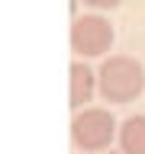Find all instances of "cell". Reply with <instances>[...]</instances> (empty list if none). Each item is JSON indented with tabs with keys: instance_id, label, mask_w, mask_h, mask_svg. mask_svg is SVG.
<instances>
[{
	"instance_id": "cell-4",
	"label": "cell",
	"mask_w": 145,
	"mask_h": 154,
	"mask_svg": "<svg viewBox=\"0 0 145 154\" xmlns=\"http://www.w3.org/2000/svg\"><path fill=\"white\" fill-rule=\"evenodd\" d=\"M94 71L84 64V61H74L71 64V106L81 109L84 103H90V96H94Z\"/></svg>"
},
{
	"instance_id": "cell-2",
	"label": "cell",
	"mask_w": 145,
	"mask_h": 154,
	"mask_svg": "<svg viewBox=\"0 0 145 154\" xmlns=\"http://www.w3.org/2000/svg\"><path fill=\"white\" fill-rule=\"evenodd\" d=\"M113 38H116V32L110 26V19L97 16V13H84V16H77L71 23V48L77 55H84V58L110 51Z\"/></svg>"
},
{
	"instance_id": "cell-6",
	"label": "cell",
	"mask_w": 145,
	"mask_h": 154,
	"mask_svg": "<svg viewBox=\"0 0 145 154\" xmlns=\"http://www.w3.org/2000/svg\"><path fill=\"white\" fill-rule=\"evenodd\" d=\"M87 7H94V10H116L119 7V0H84Z\"/></svg>"
},
{
	"instance_id": "cell-1",
	"label": "cell",
	"mask_w": 145,
	"mask_h": 154,
	"mask_svg": "<svg viewBox=\"0 0 145 154\" xmlns=\"http://www.w3.org/2000/svg\"><path fill=\"white\" fill-rule=\"evenodd\" d=\"M100 93L106 103H132L145 87L142 64L129 55H113L100 64Z\"/></svg>"
},
{
	"instance_id": "cell-3",
	"label": "cell",
	"mask_w": 145,
	"mask_h": 154,
	"mask_svg": "<svg viewBox=\"0 0 145 154\" xmlns=\"http://www.w3.org/2000/svg\"><path fill=\"white\" fill-rule=\"evenodd\" d=\"M71 135H74V144L84 148V151H103L110 148L116 135V122L106 109H84V112L74 116L71 122Z\"/></svg>"
},
{
	"instance_id": "cell-5",
	"label": "cell",
	"mask_w": 145,
	"mask_h": 154,
	"mask_svg": "<svg viewBox=\"0 0 145 154\" xmlns=\"http://www.w3.org/2000/svg\"><path fill=\"white\" fill-rule=\"evenodd\" d=\"M123 154H145V116H129L119 128Z\"/></svg>"
},
{
	"instance_id": "cell-7",
	"label": "cell",
	"mask_w": 145,
	"mask_h": 154,
	"mask_svg": "<svg viewBox=\"0 0 145 154\" xmlns=\"http://www.w3.org/2000/svg\"><path fill=\"white\" fill-rule=\"evenodd\" d=\"M110 154H113V151H110Z\"/></svg>"
}]
</instances>
